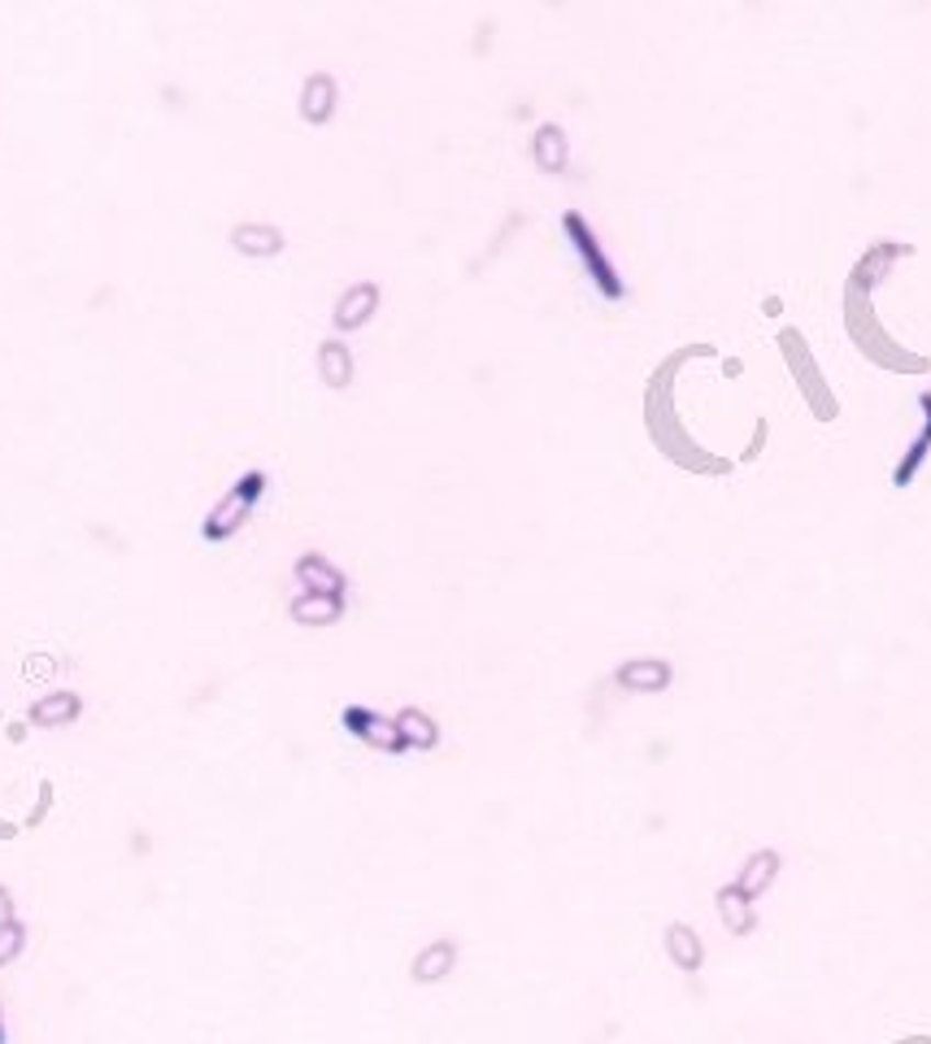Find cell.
Returning a JSON list of instances; mask_svg holds the SVG:
<instances>
[{
    "label": "cell",
    "mask_w": 931,
    "mask_h": 1044,
    "mask_svg": "<svg viewBox=\"0 0 931 1044\" xmlns=\"http://www.w3.org/2000/svg\"><path fill=\"white\" fill-rule=\"evenodd\" d=\"M844 323H849V336L857 340V345L866 348L879 366H897V370H923V357H906L901 348L893 345L884 332H879V323L871 318V305H866V292H857V288H849L844 292Z\"/></svg>",
    "instance_id": "cell-1"
},
{
    "label": "cell",
    "mask_w": 931,
    "mask_h": 1044,
    "mask_svg": "<svg viewBox=\"0 0 931 1044\" xmlns=\"http://www.w3.org/2000/svg\"><path fill=\"white\" fill-rule=\"evenodd\" d=\"M562 227H567V235H571V244H575V252H580V261L587 266V274H592V283L601 288V296H609V301H622V279H618V270L609 266V257H605V248H601V239L592 235V227L583 223L580 214H567L562 218Z\"/></svg>",
    "instance_id": "cell-2"
},
{
    "label": "cell",
    "mask_w": 931,
    "mask_h": 1044,
    "mask_svg": "<svg viewBox=\"0 0 931 1044\" xmlns=\"http://www.w3.org/2000/svg\"><path fill=\"white\" fill-rule=\"evenodd\" d=\"M779 348H784V361L793 366V374L801 379V392H806V401L815 405L818 418H835V396L822 388V374H818L815 357H810V348H806V340L797 336V332H784L779 336Z\"/></svg>",
    "instance_id": "cell-3"
},
{
    "label": "cell",
    "mask_w": 931,
    "mask_h": 1044,
    "mask_svg": "<svg viewBox=\"0 0 931 1044\" xmlns=\"http://www.w3.org/2000/svg\"><path fill=\"white\" fill-rule=\"evenodd\" d=\"M261 487H266V474H261V470L244 474V479L232 487V496H227V501L205 518V536H210V540H227L235 527L248 518V509H253V501L261 496Z\"/></svg>",
    "instance_id": "cell-4"
},
{
    "label": "cell",
    "mask_w": 931,
    "mask_h": 1044,
    "mask_svg": "<svg viewBox=\"0 0 931 1044\" xmlns=\"http://www.w3.org/2000/svg\"><path fill=\"white\" fill-rule=\"evenodd\" d=\"M345 727H349L361 744H370V749H383V753H401V749H405V736H401L396 718H383V714H374V709L349 705V709H345Z\"/></svg>",
    "instance_id": "cell-5"
},
{
    "label": "cell",
    "mask_w": 931,
    "mask_h": 1044,
    "mask_svg": "<svg viewBox=\"0 0 931 1044\" xmlns=\"http://www.w3.org/2000/svg\"><path fill=\"white\" fill-rule=\"evenodd\" d=\"M910 248L906 244H893V239H879V244H871L866 248V257L853 266V274H849V288H857V292H866L871 296V288L893 270V261L897 257H906Z\"/></svg>",
    "instance_id": "cell-6"
},
{
    "label": "cell",
    "mask_w": 931,
    "mask_h": 1044,
    "mask_svg": "<svg viewBox=\"0 0 931 1044\" xmlns=\"http://www.w3.org/2000/svg\"><path fill=\"white\" fill-rule=\"evenodd\" d=\"M779 879V853L775 849H758L744 866H740V875H736V888L749 897V901H758L771 884Z\"/></svg>",
    "instance_id": "cell-7"
},
{
    "label": "cell",
    "mask_w": 931,
    "mask_h": 1044,
    "mask_svg": "<svg viewBox=\"0 0 931 1044\" xmlns=\"http://www.w3.org/2000/svg\"><path fill=\"white\" fill-rule=\"evenodd\" d=\"M618 684L627 693H662L671 684V666L662 658H636V662H627L618 671Z\"/></svg>",
    "instance_id": "cell-8"
},
{
    "label": "cell",
    "mask_w": 931,
    "mask_h": 1044,
    "mask_svg": "<svg viewBox=\"0 0 931 1044\" xmlns=\"http://www.w3.org/2000/svg\"><path fill=\"white\" fill-rule=\"evenodd\" d=\"M718 919L727 923L731 935H749V931L758 928V910H753V901H749L736 884L718 888Z\"/></svg>",
    "instance_id": "cell-9"
},
{
    "label": "cell",
    "mask_w": 931,
    "mask_h": 1044,
    "mask_svg": "<svg viewBox=\"0 0 931 1044\" xmlns=\"http://www.w3.org/2000/svg\"><path fill=\"white\" fill-rule=\"evenodd\" d=\"M374 305H379V288H374V283H357V288H349V292L340 296V305H336V327H340V332H357V327L374 314Z\"/></svg>",
    "instance_id": "cell-10"
},
{
    "label": "cell",
    "mask_w": 931,
    "mask_h": 1044,
    "mask_svg": "<svg viewBox=\"0 0 931 1044\" xmlns=\"http://www.w3.org/2000/svg\"><path fill=\"white\" fill-rule=\"evenodd\" d=\"M340 609H345V596H327V592H301L292 600V618L305 627H327L340 618Z\"/></svg>",
    "instance_id": "cell-11"
},
{
    "label": "cell",
    "mask_w": 931,
    "mask_h": 1044,
    "mask_svg": "<svg viewBox=\"0 0 931 1044\" xmlns=\"http://www.w3.org/2000/svg\"><path fill=\"white\" fill-rule=\"evenodd\" d=\"M296 580L305 583V592H327V596H345V575L327 562V558H318V553H310V558H301L296 562Z\"/></svg>",
    "instance_id": "cell-12"
},
{
    "label": "cell",
    "mask_w": 931,
    "mask_h": 1044,
    "mask_svg": "<svg viewBox=\"0 0 931 1044\" xmlns=\"http://www.w3.org/2000/svg\"><path fill=\"white\" fill-rule=\"evenodd\" d=\"M919 405H923L928 423H923L919 440L906 449V458H901V462H897V470H893V483H897V487H910V479L919 474V465L928 462V453H931V392H923V396H919Z\"/></svg>",
    "instance_id": "cell-13"
},
{
    "label": "cell",
    "mask_w": 931,
    "mask_h": 1044,
    "mask_svg": "<svg viewBox=\"0 0 931 1044\" xmlns=\"http://www.w3.org/2000/svg\"><path fill=\"white\" fill-rule=\"evenodd\" d=\"M336 110V79L332 75H314L301 92V117L305 122H327Z\"/></svg>",
    "instance_id": "cell-14"
},
{
    "label": "cell",
    "mask_w": 931,
    "mask_h": 1044,
    "mask_svg": "<svg viewBox=\"0 0 931 1044\" xmlns=\"http://www.w3.org/2000/svg\"><path fill=\"white\" fill-rule=\"evenodd\" d=\"M453 957H458L453 940H436V944H427V948L414 957V979H418V984H436V979H445V975L453 970Z\"/></svg>",
    "instance_id": "cell-15"
},
{
    "label": "cell",
    "mask_w": 931,
    "mask_h": 1044,
    "mask_svg": "<svg viewBox=\"0 0 931 1044\" xmlns=\"http://www.w3.org/2000/svg\"><path fill=\"white\" fill-rule=\"evenodd\" d=\"M666 953H671V962L684 966V970H697L700 962H705L700 935L688 928V923H671V928H666Z\"/></svg>",
    "instance_id": "cell-16"
},
{
    "label": "cell",
    "mask_w": 931,
    "mask_h": 1044,
    "mask_svg": "<svg viewBox=\"0 0 931 1044\" xmlns=\"http://www.w3.org/2000/svg\"><path fill=\"white\" fill-rule=\"evenodd\" d=\"M531 153H536L540 170H549V175L567 170V135H562V126H540L536 139H531Z\"/></svg>",
    "instance_id": "cell-17"
},
{
    "label": "cell",
    "mask_w": 931,
    "mask_h": 1044,
    "mask_svg": "<svg viewBox=\"0 0 931 1044\" xmlns=\"http://www.w3.org/2000/svg\"><path fill=\"white\" fill-rule=\"evenodd\" d=\"M396 727H401V736H405V749H436V740H440L436 722H431L423 709H401V714H396Z\"/></svg>",
    "instance_id": "cell-18"
},
{
    "label": "cell",
    "mask_w": 931,
    "mask_h": 1044,
    "mask_svg": "<svg viewBox=\"0 0 931 1044\" xmlns=\"http://www.w3.org/2000/svg\"><path fill=\"white\" fill-rule=\"evenodd\" d=\"M318 370H323V379L332 383V388H345L352 379V357L345 345H336V340H327L323 345V352H318Z\"/></svg>",
    "instance_id": "cell-19"
},
{
    "label": "cell",
    "mask_w": 931,
    "mask_h": 1044,
    "mask_svg": "<svg viewBox=\"0 0 931 1044\" xmlns=\"http://www.w3.org/2000/svg\"><path fill=\"white\" fill-rule=\"evenodd\" d=\"M235 248H244V252H279L283 235L274 227H239L235 232Z\"/></svg>",
    "instance_id": "cell-20"
}]
</instances>
